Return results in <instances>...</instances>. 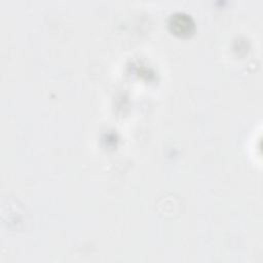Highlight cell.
Here are the masks:
<instances>
[{
  "instance_id": "cell-1",
  "label": "cell",
  "mask_w": 263,
  "mask_h": 263,
  "mask_svg": "<svg viewBox=\"0 0 263 263\" xmlns=\"http://www.w3.org/2000/svg\"><path fill=\"white\" fill-rule=\"evenodd\" d=\"M171 27L176 34L184 35V34H189L192 31L193 23L188 15L183 13H178V14L172 15Z\"/></svg>"
}]
</instances>
